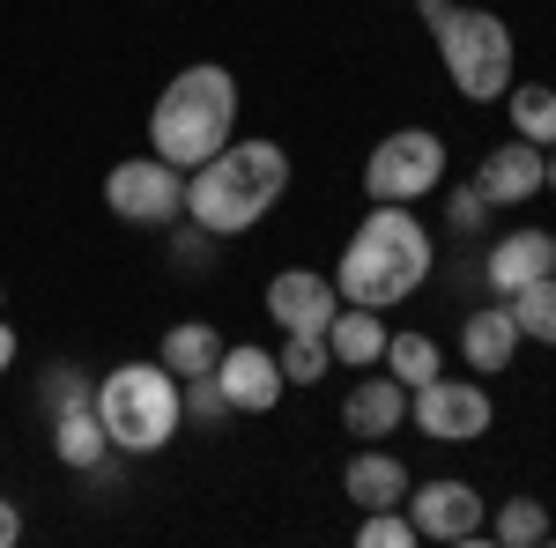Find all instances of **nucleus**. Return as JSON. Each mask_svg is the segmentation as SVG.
<instances>
[{
    "label": "nucleus",
    "mask_w": 556,
    "mask_h": 548,
    "mask_svg": "<svg viewBox=\"0 0 556 548\" xmlns=\"http://www.w3.org/2000/svg\"><path fill=\"white\" fill-rule=\"evenodd\" d=\"M215 364H223V334H215V327L193 319V327H172V334H164V371H178V379H208Z\"/></svg>",
    "instance_id": "obj_19"
},
{
    "label": "nucleus",
    "mask_w": 556,
    "mask_h": 548,
    "mask_svg": "<svg viewBox=\"0 0 556 548\" xmlns=\"http://www.w3.org/2000/svg\"><path fill=\"white\" fill-rule=\"evenodd\" d=\"M15 534H23V519H15V505L0 497V548H15Z\"/></svg>",
    "instance_id": "obj_30"
},
{
    "label": "nucleus",
    "mask_w": 556,
    "mask_h": 548,
    "mask_svg": "<svg viewBox=\"0 0 556 548\" xmlns=\"http://www.w3.org/2000/svg\"><path fill=\"white\" fill-rule=\"evenodd\" d=\"M513 319H519V334H534V341H549V348H556V275L513 290Z\"/></svg>",
    "instance_id": "obj_21"
},
{
    "label": "nucleus",
    "mask_w": 556,
    "mask_h": 548,
    "mask_svg": "<svg viewBox=\"0 0 556 548\" xmlns=\"http://www.w3.org/2000/svg\"><path fill=\"white\" fill-rule=\"evenodd\" d=\"M83 400H97L83 385V371H45V408L60 416V408H83Z\"/></svg>",
    "instance_id": "obj_26"
},
{
    "label": "nucleus",
    "mask_w": 556,
    "mask_h": 548,
    "mask_svg": "<svg viewBox=\"0 0 556 548\" xmlns=\"http://www.w3.org/2000/svg\"><path fill=\"white\" fill-rule=\"evenodd\" d=\"M542 275H556V238L549 230H513V238L490 253V282L505 296L527 290V282H542Z\"/></svg>",
    "instance_id": "obj_13"
},
{
    "label": "nucleus",
    "mask_w": 556,
    "mask_h": 548,
    "mask_svg": "<svg viewBox=\"0 0 556 548\" xmlns=\"http://www.w3.org/2000/svg\"><path fill=\"white\" fill-rule=\"evenodd\" d=\"M445 178V141L430 127H401L386 133L379 149H371V164H364V186H371V201H424L430 186Z\"/></svg>",
    "instance_id": "obj_6"
},
{
    "label": "nucleus",
    "mask_w": 556,
    "mask_h": 548,
    "mask_svg": "<svg viewBox=\"0 0 556 548\" xmlns=\"http://www.w3.org/2000/svg\"><path fill=\"white\" fill-rule=\"evenodd\" d=\"M401 416H408V385L401 379H356V393L342 400L349 437H393Z\"/></svg>",
    "instance_id": "obj_15"
},
{
    "label": "nucleus",
    "mask_w": 556,
    "mask_h": 548,
    "mask_svg": "<svg viewBox=\"0 0 556 548\" xmlns=\"http://www.w3.org/2000/svg\"><path fill=\"white\" fill-rule=\"evenodd\" d=\"M549 186V156L534 149V141H505V149H490L482 170H475V193L490 201V208H519V201H534Z\"/></svg>",
    "instance_id": "obj_10"
},
{
    "label": "nucleus",
    "mask_w": 556,
    "mask_h": 548,
    "mask_svg": "<svg viewBox=\"0 0 556 548\" xmlns=\"http://www.w3.org/2000/svg\"><path fill=\"white\" fill-rule=\"evenodd\" d=\"M430 30H438V52H445V75L468 104H490V97L513 89V30L490 8H445Z\"/></svg>",
    "instance_id": "obj_5"
},
{
    "label": "nucleus",
    "mask_w": 556,
    "mask_h": 548,
    "mask_svg": "<svg viewBox=\"0 0 556 548\" xmlns=\"http://www.w3.org/2000/svg\"><path fill=\"white\" fill-rule=\"evenodd\" d=\"M505 104H513L519 141H534V149H549V141H556V89L549 82H513V89H505Z\"/></svg>",
    "instance_id": "obj_20"
},
{
    "label": "nucleus",
    "mask_w": 556,
    "mask_h": 548,
    "mask_svg": "<svg viewBox=\"0 0 556 548\" xmlns=\"http://www.w3.org/2000/svg\"><path fill=\"white\" fill-rule=\"evenodd\" d=\"M327 356L349 364V371H364V364H379L386 356V327L371 304H342L334 319H327Z\"/></svg>",
    "instance_id": "obj_16"
},
{
    "label": "nucleus",
    "mask_w": 556,
    "mask_h": 548,
    "mask_svg": "<svg viewBox=\"0 0 556 548\" xmlns=\"http://www.w3.org/2000/svg\"><path fill=\"white\" fill-rule=\"evenodd\" d=\"M460 348H468L475 371H505V364H513V348H519L513 304H490V311H475L468 327H460Z\"/></svg>",
    "instance_id": "obj_17"
},
{
    "label": "nucleus",
    "mask_w": 556,
    "mask_h": 548,
    "mask_svg": "<svg viewBox=\"0 0 556 548\" xmlns=\"http://www.w3.org/2000/svg\"><path fill=\"white\" fill-rule=\"evenodd\" d=\"M482 208H490V201H482V193H460V201H453V222H460V230H475V222H482Z\"/></svg>",
    "instance_id": "obj_29"
},
{
    "label": "nucleus",
    "mask_w": 556,
    "mask_h": 548,
    "mask_svg": "<svg viewBox=\"0 0 556 548\" xmlns=\"http://www.w3.org/2000/svg\"><path fill=\"white\" fill-rule=\"evenodd\" d=\"M549 186H556V156H549Z\"/></svg>",
    "instance_id": "obj_32"
},
{
    "label": "nucleus",
    "mask_w": 556,
    "mask_h": 548,
    "mask_svg": "<svg viewBox=\"0 0 556 548\" xmlns=\"http://www.w3.org/2000/svg\"><path fill=\"white\" fill-rule=\"evenodd\" d=\"M97 422L112 437V453H156L178 430V371L164 364H119L97 385Z\"/></svg>",
    "instance_id": "obj_4"
},
{
    "label": "nucleus",
    "mask_w": 556,
    "mask_h": 548,
    "mask_svg": "<svg viewBox=\"0 0 556 548\" xmlns=\"http://www.w3.org/2000/svg\"><path fill=\"white\" fill-rule=\"evenodd\" d=\"M416 422L438 445H475L490 430V393L475 379H430V385H416Z\"/></svg>",
    "instance_id": "obj_8"
},
{
    "label": "nucleus",
    "mask_w": 556,
    "mask_h": 548,
    "mask_svg": "<svg viewBox=\"0 0 556 548\" xmlns=\"http://www.w3.org/2000/svg\"><path fill=\"white\" fill-rule=\"evenodd\" d=\"M356 541H364V548H408V541H416V519H401V511H364Z\"/></svg>",
    "instance_id": "obj_25"
},
{
    "label": "nucleus",
    "mask_w": 556,
    "mask_h": 548,
    "mask_svg": "<svg viewBox=\"0 0 556 548\" xmlns=\"http://www.w3.org/2000/svg\"><path fill=\"white\" fill-rule=\"evenodd\" d=\"M104 208L119 222H178L186 215V178L164 156H127L104 178Z\"/></svg>",
    "instance_id": "obj_7"
},
{
    "label": "nucleus",
    "mask_w": 556,
    "mask_h": 548,
    "mask_svg": "<svg viewBox=\"0 0 556 548\" xmlns=\"http://www.w3.org/2000/svg\"><path fill=\"white\" fill-rule=\"evenodd\" d=\"M52 453L75 467V474H89V467L112 453V437H104V422H97V400H83V408H60V422H52Z\"/></svg>",
    "instance_id": "obj_18"
},
{
    "label": "nucleus",
    "mask_w": 556,
    "mask_h": 548,
    "mask_svg": "<svg viewBox=\"0 0 556 548\" xmlns=\"http://www.w3.org/2000/svg\"><path fill=\"white\" fill-rule=\"evenodd\" d=\"M282 193H290V156L275 141H223L208 164H193V178H186V215L208 238H238Z\"/></svg>",
    "instance_id": "obj_1"
},
{
    "label": "nucleus",
    "mask_w": 556,
    "mask_h": 548,
    "mask_svg": "<svg viewBox=\"0 0 556 548\" xmlns=\"http://www.w3.org/2000/svg\"><path fill=\"white\" fill-rule=\"evenodd\" d=\"M172 259H178V267H201V259H208V230H201V222H193V230H178Z\"/></svg>",
    "instance_id": "obj_28"
},
{
    "label": "nucleus",
    "mask_w": 556,
    "mask_h": 548,
    "mask_svg": "<svg viewBox=\"0 0 556 548\" xmlns=\"http://www.w3.org/2000/svg\"><path fill=\"white\" fill-rule=\"evenodd\" d=\"M408 505H416V534H430V541H475L490 526L482 497H475L468 482H424Z\"/></svg>",
    "instance_id": "obj_12"
},
{
    "label": "nucleus",
    "mask_w": 556,
    "mask_h": 548,
    "mask_svg": "<svg viewBox=\"0 0 556 548\" xmlns=\"http://www.w3.org/2000/svg\"><path fill=\"white\" fill-rule=\"evenodd\" d=\"M342 311V290L327 282V275H304V267H290V275H275L267 282V319L282 327V334H327V319Z\"/></svg>",
    "instance_id": "obj_9"
},
{
    "label": "nucleus",
    "mask_w": 556,
    "mask_h": 548,
    "mask_svg": "<svg viewBox=\"0 0 556 548\" xmlns=\"http://www.w3.org/2000/svg\"><path fill=\"white\" fill-rule=\"evenodd\" d=\"M386 364L401 385H430L438 379V341L430 334H386Z\"/></svg>",
    "instance_id": "obj_22"
},
{
    "label": "nucleus",
    "mask_w": 556,
    "mask_h": 548,
    "mask_svg": "<svg viewBox=\"0 0 556 548\" xmlns=\"http://www.w3.org/2000/svg\"><path fill=\"white\" fill-rule=\"evenodd\" d=\"M430 275V230L416 215L401 208V201H379V208L356 222V238H349L342 253V275H334V290L349 304H401V296H416V282Z\"/></svg>",
    "instance_id": "obj_2"
},
{
    "label": "nucleus",
    "mask_w": 556,
    "mask_h": 548,
    "mask_svg": "<svg viewBox=\"0 0 556 548\" xmlns=\"http://www.w3.org/2000/svg\"><path fill=\"white\" fill-rule=\"evenodd\" d=\"M178 400H186L201 422H215L223 408H230V400H223V385H215V371H208V379H186V393H178Z\"/></svg>",
    "instance_id": "obj_27"
},
{
    "label": "nucleus",
    "mask_w": 556,
    "mask_h": 548,
    "mask_svg": "<svg viewBox=\"0 0 556 548\" xmlns=\"http://www.w3.org/2000/svg\"><path fill=\"white\" fill-rule=\"evenodd\" d=\"M497 541H505V548H527V541H549V511L534 505V497H513V505L497 511Z\"/></svg>",
    "instance_id": "obj_24"
},
{
    "label": "nucleus",
    "mask_w": 556,
    "mask_h": 548,
    "mask_svg": "<svg viewBox=\"0 0 556 548\" xmlns=\"http://www.w3.org/2000/svg\"><path fill=\"white\" fill-rule=\"evenodd\" d=\"M342 489L356 497V511H393V505H408V467L393 453H356L342 467Z\"/></svg>",
    "instance_id": "obj_14"
},
{
    "label": "nucleus",
    "mask_w": 556,
    "mask_h": 548,
    "mask_svg": "<svg viewBox=\"0 0 556 548\" xmlns=\"http://www.w3.org/2000/svg\"><path fill=\"white\" fill-rule=\"evenodd\" d=\"M230 133H238V82L223 67H186L178 82H164L156 112H149V141L178 170L208 164Z\"/></svg>",
    "instance_id": "obj_3"
},
{
    "label": "nucleus",
    "mask_w": 556,
    "mask_h": 548,
    "mask_svg": "<svg viewBox=\"0 0 556 548\" xmlns=\"http://www.w3.org/2000/svg\"><path fill=\"white\" fill-rule=\"evenodd\" d=\"M215 385H223V400L238 408V416H267L275 400H282V364L253 348V341H238V348H223V364H215Z\"/></svg>",
    "instance_id": "obj_11"
},
{
    "label": "nucleus",
    "mask_w": 556,
    "mask_h": 548,
    "mask_svg": "<svg viewBox=\"0 0 556 548\" xmlns=\"http://www.w3.org/2000/svg\"><path fill=\"white\" fill-rule=\"evenodd\" d=\"M8 364H15V327L0 319V371H8Z\"/></svg>",
    "instance_id": "obj_31"
},
{
    "label": "nucleus",
    "mask_w": 556,
    "mask_h": 548,
    "mask_svg": "<svg viewBox=\"0 0 556 548\" xmlns=\"http://www.w3.org/2000/svg\"><path fill=\"white\" fill-rule=\"evenodd\" d=\"M275 364H282V379H298V385H319V379H327V364H334V356H327V334H290V348H282Z\"/></svg>",
    "instance_id": "obj_23"
}]
</instances>
